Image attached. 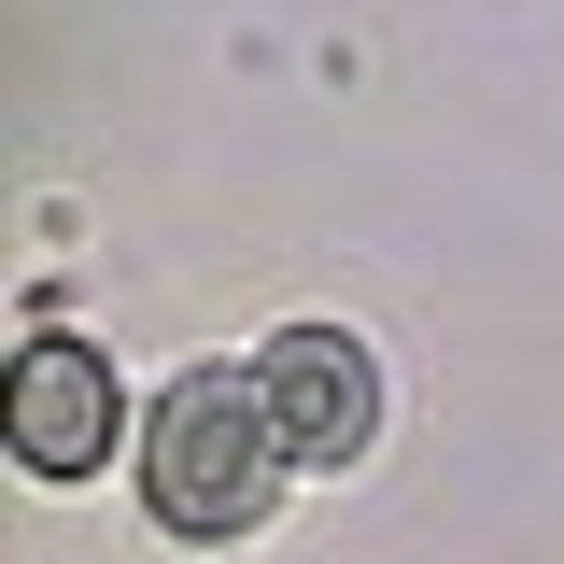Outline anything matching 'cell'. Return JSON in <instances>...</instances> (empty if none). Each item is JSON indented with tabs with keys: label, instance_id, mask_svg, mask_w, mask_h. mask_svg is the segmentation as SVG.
Masks as SVG:
<instances>
[{
	"label": "cell",
	"instance_id": "6da1fadb",
	"mask_svg": "<svg viewBox=\"0 0 564 564\" xmlns=\"http://www.w3.org/2000/svg\"><path fill=\"white\" fill-rule=\"evenodd\" d=\"M282 466H296V437H282L269 381H226V367H184L141 423V494L170 536H254Z\"/></svg>",
	"mask_w": 564,
	"mask_h": 564
},
{
	"label": "cell",
	"instance_id": "7a4b0ae2",
	"mask_svg": "<svg viewBox=\"0 0 564 564\" xmlns=\"http://www.w3.org/2000/svg\"><path fill=\"white\" fill-rule=\"evenodd\" d=\"M254 381H269L296 466H352V452L381 437V367H367V339H339V325H282Z\"/></svg>",
	"mask_w": 564,
	"mask_h": 564
},
{
	"label": "cell",
	"instance_id": "3957f363",
	"mask_svg": "<svg viewBox=\"0 0 564 564\" xmlns=\"http://www.w3.org/2000/svg\"><path fill=\"white\" fill-rule=\"evenodd\" d=\"M113 352L99 339H29L14 352V452L43 466V480H85L99 452H113Z\"/></svg>",
	"mask_w": 564,
	"mask_h": 564
}]
</instances>
